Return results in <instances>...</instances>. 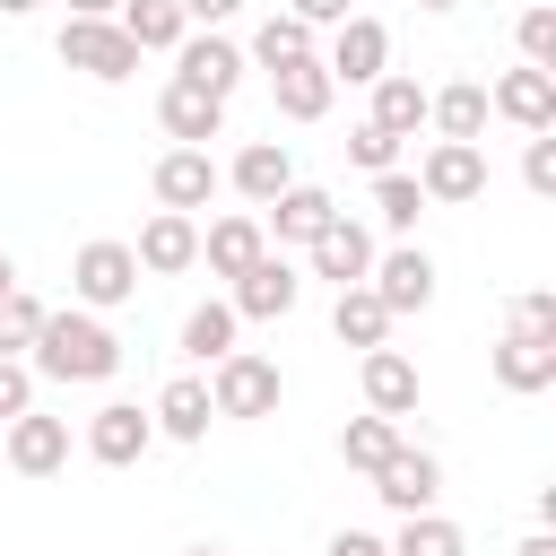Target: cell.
Masks as SVG:
<instances>
[{"instance_id": "1", "label": "cell", "mask_w": 556, "mask_h": 556, "mask_svg": "<svg viewBox=\"0 0 556 556\" xmlns=\"http://www.w3.org/2000/svg\"><path fill=\"white\" fill-rule=\"evenodd\" d=\"M26 365H35V382H113V374H122V339L104 330V313L61 304V313H43V330L26 339Z\"/></svg>"}, {"instance_id": "2", "label": "cell", "mask_w": 556, "mask_h": 556, "mask_svg": "<svg viewBox=\"0 0 556 556\" xmlns=\"http://www.w3.org/2000/svg\"><path fill=\"white\" fill-rule=\"evenodd\" d=\"M130 295H139V261H130V243L96 235V243H78V252H70V304L113 313V304H130Z\"/></svg>"}, {"instance_id": "3", "label": "cell", "mask_w": 556, "mask_h": 556, "mask_svg": "<svg viewBox=\"0 0 556 556\" xmlns=\"http://www.w3.org/2000/svg\"><path fill=\"white\" fill-rule=\"evenodd\" d=\"M278 365L269 356H252V348H226L217 365H208V408L217 417H278Z\"/></svg>"}, {"instance_id": "4", "label": "cell", "mask_w": 556, "mask_h": 556, "mask_svg": "<svg viewBox=\"0 0 556 556\" xmlns=\"http://www.w3.org/2000/svg\"><path fill=\"white\" fill-rule=\"evenodd\" d=\"M61 61L87 70L96 87H122V78L139 70V43H130L113 17H61Z\"/></svg>"}, {"instance_id": "5", "label": "cell", "mask_w": 556, "mask_h": 556, "mask_svg": "<svg viewBox=\"0 0 556 556\" xmlns=\"http://www.w3.org/2000/svg\"><path fill=\"white\" fill-rule=\"evenodd\" d=\"M417 191H426V208L478 200V191H486V148H478V139H434V148L417 156Z\"/></svg>"}, {"instance_id": "6", "label": "cell", "mask_w": 556, "mask_h": 556, "mask_svg": "<svg viewBox=\"0 0 556 556\" xmlns=\"http://www.w3.org/2000/svg\"><path fill=\"white\" fill-rule=\"evenodd\" d=\"M365 287L382 295V313H391V321H400V313H426V304H434V252L400 235L391 252H374V269H365Z\"/></svg>"}, {"instance_id": "7", "label": "cell", "mask_w": 556, "mask_h": 556, "mask_svg": "<svg viewBox=\"0 0 556 556\" xmlns=\"http://www.w3.org/2000/svg\"><path fill=\"white\" fill-rule=\"evenodd\" d=\"M295 295H304V269H295L287 252H261L243 278H226L235 321H287V313H295Z\"/></svg>"}, {"instance_id": "8", "label": "cell", "mask_w": 556, "mask_h": 556, "mask_svg": "<svg viewBox=\"0 0 556 556\" xmlns=\"http://www.w3.org/2000/svg\"><path fill=\"white\" fill-rule=\"evenodd\" d=\"M374 495H382V513H400V521H408V513H434V504H443V460L400 434L391 460L374 469Z\"/></svg>"}, {"instance_id": "9", "label": "cell", "mask_w": 556, "mask_h": 556, "mask_svg": "<svg viewBox=\"0 0 556 556\" xmlns=\"http://www.w3.org/2000/svg\"><path fill=\"white\" fill-rule=\"evenodd\" d=\"M321 70H330L339 87H374V78L391 70V26H382V17H339L330 43H321Z\"/></svg>"}, {"instance_id": "10", "label": "cell", "mask_w": 556, "mask_h": 556, "mask_svg": "<svg viewBox=\"0 0 556 556\" xmlns=\"http://www.w3.org/2000/svg\"><path fill=\"white\" fill-rule=\"evenodd\" d=\"M0 469H17V478L70 469V417H43V408L9 417V426H0Z\"/></svg>"}, {"instance_id": "11", "label": "cell", "mask_w": 556, "mask_h": 556, "mask_svg": "<svg viewBox=\"0 0 556 556\" xmlns=\"http://www.w3.org/2000/svg\"><path fill=\"white\" fill-rule=\"evenodd\" d=\"M243 43H226L217 26H191L182 43H174V78H191V87H208V96H235L243 87Z\"/></svg>"}, {"instance_id": "12", "label": "cell", "mask_w": 556, "mask_h": 556, "mask_svg": "<svg viewBox=\"0 0 556 556\" xmlns=\"http://www.w3.org/2000/svg\"><path fill=\"white\" fill-rule=\"evenodd\" d=\"M156 122H165L174 148H208V139H226V96H208V87H191V78H165Z\"/></svg>"}, {"instance_id": "13", "label": "cell", "mask_w": 556, "mask_h": 556, "mask_svg": "<svg viewBox=\"0 0 556 556\" xmlns=\"http://www.w3.org/2000/svg\"><path fill=\"white\" fill-rule=\"evenodd\" d=\"M217 182H226V174H217V156H208V148H165V156H156V174H148L156 208H182V217H191V208H208V200H217Z\"/></svg>"}, {"instance_id": "14", "label": "cell", "mask_w": 556, "mask_h": 556, "mask_svg": "<svg viewBox=\"0 0 556 556\" xmlns=\"http://www.w3.org/2000/svg\"><path fill=\"white\" fill-rule=\"evenodd\" d=\"M304 269H313V278H330V287H365V269H374V235L339 208V217L304 243Z\"/></svg>"}, {"instance_id": "15", "label": "cell", "mask_w": 556, "mask_h": 556, "mask_svg": "<svg viewBox=\"0 0 556 556\" xmlns=\"http://www.w3.org/2000/svg\"><path fill=\"white\" fill-rule=\"evenodd\" d=\"M486 113H504L513 130H556V70H504L495 87H486Z\"/></svg>"}, {"instance_id": "16", "label": "cell", "mask_w": 556, "mask_h": 556, "mask_svg": "<svg viewBox=\"0 0 556 556\" xmlns=\"http://www.w3.org/2000/svg\"><path fill=\"white\" fill-rule=\"evenodd\" d=\"M148 443H156V417L130 408V400H104V408L87 417V460H104V469H130Z\"/></svg>"}, {"instance_id": "17", "label": "cell", "mask_w": 556, "mask_h": 556, "mask_svg": "<svg viewBox=\"0 0 556 556\" xmlns=\"http://www.w3.org/2000/svg\"><path fill=\"white\" fill-rule=\"evenodd\" d=\"M330 217H339V200H330L321 182H287V191H278V200L261 208V235H269V243H295V252H304V243H313V235H321Z\"/></svg>"}, {"instance_id": "18", "label": "cell", "mask_w": 556, "mask_h": 556, "mask_svg": "<svg viewBox=\"0 0 556 556\" xmlns=\"http://www.w3.org/2000/svg\"><path fill=\"white\" fill-rule=\"evenodd\" d=\"M130 261H139V278H174V269H191V261H200V226H191L182 208H156V217L139 226Z\"/></svg>"}, {"instance_id": "19", "label": "cell", "mask_w": 556, "mask_h": 556, "mask_svg": "<svg viewBox=\"0 0 556 556\" xmlns=\"http://www.w3.org/2000/svg\"><path fill=\"white\" fill-rule=\"evenodd\" d=\"M261 252H269V235H261V208H226V217H208V235H200V261H208V278H243Z\"/></svg>"}, {"instance_id": "20", "label": "cell", "mask_w": 556, "mask_h": 556, "mask_svg": "<svg viewBox=\"0 0 556 556\" xmlns=\"http://www.w3.org/2000/svg\"><path fill=\"white\" fill-rule=\"evenodd\" d=\"M356 382H365V408H374V417H417V356L365 348V356H356Z\"/></svg>"}, {"instance_id": "21", "label": "cell", "mask_w": 556, "mask_h": 556, "mask_svg": "<svg viewBox=\"0 0 556 556\" xmlns=\"http://www.w3.org/2000/svg\"><path fill=\"white\" fill-rule=\"evenodd\" d=\"M226 182H235L252 208H269V200L295 182V156H287V139H243V148H235V165H226Z\"/></svg>"}, {"instance_id": "22", "label": "cell", "mask_w": 556, "mask_h": 556, "mask_svg": "<svg viewBox=\"0 0 556 556\" xmlns=\"http://www.w3.org/2000/svg\"><path fill=\"white\" fill-rule=\"evenodd\" d=\"M148 417H156V434H165V443H200V434H208V417H217V408H208V374H174V382L156 391V408H148Z\"/></svg>"}, {"instance_id": "23", "label": "cell", "mask_w": 556, "mask_h": 556, "mask_svg": "<svg viewBox=\"0 0 556 556\" xmlns=\"http://www.w3.org/2000/svg\"><path fill=\"white\" fill-rule=\"evenodd\" d=\"M269 96H278V113H287V122H321V113H330V96H339V78H330V70H321V52H313V61L269 70Z\"/></svg>"}, {"instance_id": "24", "label": "cell", "mask_w": 556, "mask_h": 556, "mask_svg": "<svg viewBox=\"0 0 556 556\" xmlns=\"http://www.w3.org/2000/svg\"><path fill=\"white\" fill-rule=\"evenodd\" d=\"M495 382H504V391H521V400H530V391H547V382H556V339L504 330V339H495Z\"/></svg>"}, {"instance_id": "25", "label": "cell", "mask_w": 556, "mask_h": 556, "mask_svg": "<svg viewBox=\"0 0 556 556\" xmlns=\"http://www.w3.org/2000/svg\"><path fill=\"white\" fill-rule=\"evenodd\" d=\"M113 26H122V35L139 43V61H148V52H174V43L191 35L182 0H122V9H113Z\"/></svg>"}, {"instance_id": "26", "label": "cell", "mask_w": 556, "mask_h": 556, "mask_svg": "<svg viewBox=\"0 0 556 556\" xmlns=\"http://www.w3.org/2000/svg\"><path fill=\"white\" fill-rule=\"evenodd\" d=\"M426 122H434V139H486V87L478 78H452L443 96H426Z\"/></svg>"}, {"instance_id": "27", "label": "cell", "mask_w": 556, "mask_h": 556, "mask_svg": "<svg viewBox=\"0 0 556 556\" xmlns=\"http://www.w3.org/2000/svg\"><path fill=\"white\" fill-rule=\"evenodd\" d=\"M313 52H321V43H313V26H304V17H287V9H269V17L252 26V52H243V61H252V70H287V61H313Z\"/></svg>"}, {"instance_id": "28", "label": "cell", "mask_w": 556, "mask_h": 556, "mask_svg": "<svg viewBox=\"0 0 556 556\" xmlns=\"http://www.w3.org/2000/svg\"><path fill=\"white\" fill-rule=\"evenodd\" d=\"M365 122H382L391 139H417V130H426V87H417L408 70H382V78H374V113H365Z\"/></svg>"}, {"instance_id": "29", "label": "cell", "mask_w": 556, "mask_h": 556, "mask_svg": "<svg viewBox=\"0 0 556 556\" xmlns=\"http://www.w3.org/2000/svg\"><path fill=\"white\" fill-rule=\"evenodd\" d=\"M330 330H339V348H382L391 339V313H382V295L374 287H339V304H330Z\"/></svg>"}, {"instance_id": "30", "label": "cell", "mask_w": 556, "mask_h": 556, "mask_svg": "<svg viewBox=\"0 0 556 556\" xmlns=\"http://www.w3.org/2000/svg\"><path fill=\"white\" fill-rule=\"evenodd\" d=\"M235 330H243V321H235V304H226V295H208V304H191V313H182V356H191V365H217V356L235 348Z\"/></svg>"}, {"instance_id": "31", "label": "cell", "mask_w": 556, "mask_h": 556, "mask_svg": "<svg viewBox=\"0 0 556 556\" xmlns=\"http://www.w3.org/2000/svg\"><path fill=\"white\" fill-rule=\"evenodd\" d=\"M391 443H400V417H374V408H365V417H348V426H339V460H348V469H365V478L391 460Z\"/></svg>"}, {"instance_id": "32", "label": "cell", "mask_w": 556, "mask_h": 556, "mask_svg": "<svg viewBox=\"0 0 556 556\" xmlns=\"http://www.w3.org/2000/svg\"><path fill=\"white\" fill-rule=\"evenodd\" d=\"M374 217L391 226V235H417V217H426V191H417V174H374Z\"/></svg>"}, {"instance_id": "33", "label": "cell", "mask_w": 556, "mask_h": 556, "mask_svg": "<svg viewBox=\"0 0 556 556\" xmlns=\"http://www.w3.org/2000/svg\"><path fill=\"white\" fill-rule=\"evenodd\" d=\"M391 556H469V539H460V521H443V513H408L400 539H391Z\"/></svg>"}, {"instance_id": "34", "label": "cell", "mask_w": 556, "mask_h": 556, "mask_svg": "<svg viewBox=\"0 0 556 556\" xmlns=\"http://www.w3.org/2000/svg\"><path fill=\"white\" fill-rule=\"evenodd\" d=\"M513 43H521L530 70H556V0H530V9L513 17Z\"/></svg>"}, {"instance_id": "35", "label": "cell", "mask_w": 556, "mask_h": 556, "mask_svg": "<svg viewBox=\"0 0 556 556\" xmlns=\"http://www.w3.org/2000/svg\"><path fill=\"white\" fill-rule=\"evenodd\" d=\"M43 313H52L43 295H26V287H9V295H0V356H26V339L43 330Z\"/></svg>"}, {"instance_id": "36", "label": "cell", "mask_w": 556, "mask_h": 556, "mask_svg": "<svg viewBox=\"0 0 556 556\" xmlns=\"http://www.w3.org/2000/svg\"><path fill=\"white\" fill-rule=\"evenodd\" d=\"M348 165H356V174H391V165H400V139H391L382 122H356V130H348Z\"/></svg>"}, {"instance_id": "37", "label": "cell", "mask_w": 556, "mask_h": 556, "mask_svg": "<svg viewBox=\"0 0 556 556\" xmlns=\"http://www.w3.org/2000/svg\"><path fill=\"white\" fill-rule=\"evenodd\" d=\"M26 408H35V365L26 356H0V426L26 417Z\"/></svg>"}, {"instance_id": "38", "label": "cell", "mask_w": 556, "mask_h": 556, "mask_svg": "<svg viewBox=\"0 0 556 556\" xmlns=\"http://www.w3.org/2000/svg\"><path fill=\"white\" fill-rule=\"evenodd\" d=\"M521 182L547 200L556 191V130H530V148H521Z\"/></svg>"}, {"instance_id": "39", "label": "cell", "mask_w": 556, "mask_h": 556, "mask_svg": "<svg viewBox=\"0 0 556 556\" xmlns=\"http://www.w3.org/2000/svg\"><path fill=\"white\" fill-rule=\"evenodd\" d=\"M513 330H530V339H556V295H547V287L513 295Z\"/></svg>"}, {"instance_id": "40", "label": "cell", "mask_w": 556, "mask_h": 556, "mask_svg": "<svg viewBox=\"0 0 556 556\" xmlns=\"http://www.w3.org/2000/svg\"><path fill=\"white\" fill-rule=\"evenodd\" d=\"M287 17H304V26H339V17H356L348 0H287Z\"/></svg>"}, {"instance_id": "41", "label": "cell", "mask_w": 556, "mask_h": 556, "mask_svg": "<svg viewBox=\"0 0 556 556\" xmlns=\"http://www.w3.org/2000/svg\"><path fill=\"white\" fill-rule=\"evenodd\" d=\"M321 556H382V539H374V530H330Z\"/></svg>"}, {"instance_id": "42", "label": "cell", "mask_w": 556, "mask_h": 556, "mask_svg": "<svg viewBox=\"0 0 556 556\" xmlns=\"http://www.w3.org/2000/svg\"><path fill=\"white\" fill-rule=\"evenodd\" d=\"M235 9H243V0H182V17H191V26H226Z\"/></svg>"}, {"instance_id": "43", "label": "cell", "mask_w": 556, "mask_h": 556, "mask_svg": "<svg viewBox=\"0 0 556 556\" xmlns=\"http://www.w3.org/2000/svg\"><path fill=\"white\" fill-rule=\"evenodd\" d=\"M513 556H556V530H530V539H521Z\"/></svg>"}, {"instance_id": "44", "label": "cell", "mask_w": 556, "mask_h": 556, "mask_svg": "<svg viewBox=\"0 0 556 556\" xmlns=\"http://www.w3.org/2000/svg\"><path fill=\"white\" fill-rule=\"evenodd\" d=\"M122 0H70V17H113Z\"/></svg>"}, {"instance_id": "45", "label": "cell", "mask_w": 556, "mask_h": 556, "mask_svg": "<svg viewBox=\"0 0 556 556\" xmlns=\"http://www.w3.org/2000/svg\"><path fill=\"white\" fill-rule=\"evenodd\" d=\"M35 9H43V0H0V17H35Z\"/></svg>"}, {"instance_id": "46", "label": "cell", "mask_w": 556, "mask_h": 556, "mask_svg": "<svg viewBox=\"0 0 556 556\" xmlns=\"http://www.w3.org/2000/svg\"><path fill=\"white\" fill-rule=\"evenodd\" d=\"M9 287H17V261H9V252H0V295H9Z\"/></svg>"}, {"instance_id": "47", "label": "cell", "mask_w": 556, "mask_h": 556, "mask_svg": "<svg viewBox=\"0 0 556 556\" xmlns=\"http://www.w3.org/2000/svg\"><path fill=\"white\" fill-rule=\"evenodd\" d=\"M417 9H434V17H452V9H460V0H417Z\"/></svg>"}, {"instance_id": "48", "label": "cell", "mask_w": 556, "mask_h": 556, "mask_svg": "<svg viewBox=\"0 0 556 556\" xmlns=\"http://www.w3.org/2000/svg\"><path fill=\"white\" fill-rule=\"evenodd\" d=\"M182 556H226V547H182Z\"/></svg>"}, {"instance_id": "49", "label": "cell", "mask_w": 556, "mask_h": 556, "mask_svg": "<svg viewBox=\"0 0 556 556\" xmlns=\"http://www.w3.org/2000/svg\"><path fill=\"white\" fill-rule=\"evenodd\" d=\"M382 556H391V547H382Z\"/></svg>"}]
</instances>
